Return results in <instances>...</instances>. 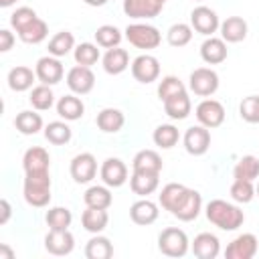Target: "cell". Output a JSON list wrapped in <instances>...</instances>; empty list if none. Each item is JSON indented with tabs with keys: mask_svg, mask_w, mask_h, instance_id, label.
Returning <instances> with one entry per match:
<instances>
[{
	"mask_svg": "<svg viewBox=\"0 0 259 259\" xmlns=\"http://www.w3.org/2000/svg\"><path fill=\"white\" fill-rule=\"evenodd\" d=\"M67 87L75 95H87L95 87V75L91 67H83V65L71 67L67 73Z\"/></svg>",
	"mask_w": 259,
	"mask_h": 259,
	"instance_id": "12",
	"label": "cell"
},
{
	"mask_svg": "<svg viewBox=\"0 0 259 259\" xmlns=\"http://www.w3.org/2000/svg\"><path fill=\"white\" fill-rule=\"evenodd\" d=\"M158 2H160V4H166V2H168V0H158Z\"/></svg>",
	"mask_w": 259,
	"mask_h": 259,
	"instance_id": "55",
	"label": "cell"
},
{
	"mask_svg": "<svg viewBox=\"0 0 259 259\" xmlns=\"http://www.w3.org/2000/svg\"><path fill=\"white\" fill-rule=\"evenodd\" d=\"M34 18H38L36 16V12L32 10V8H28V6H20V8H16L12 14H10V26L16 30V32H20L24 26H28Z\"/></svg>",
	"mask_w": 259,
	"mask_h": 259,
	"instance_id": "48",
	"label": "cell"
},
{
	"mask_svg": "<svg viewBox=\"0 0 259 259\" xmlns=\"http://www.w3.org/2000/svg\"><path fill=\"white\" fill-rule=\"evenodd\" d=\"M204 214H206V219H208L214 227H219L221 231H237V229L245 223L243 210H241L237 204L227 202V200H223V198L210 200V202L206 204V208H204Z\"/></svg>",
	"mask_w": 259,
	"mask_h": 259,
	"instance_id": "1",
	"label": "cell"
},
{
	"mask_svg": "<svg viewBox=\"0 0 259 259\" xmlns=\"http://www.w3.org/2000/svg\"><path fill=\"white\" fill-rule=\"evenodd\" d=\"M24 200L34 206L42 208L51 202V172H26L22 184Z\"/></svg>",
	"mask_w": 259,
	"mask_h": 259,
	"instance_id": "2",
	"label": "cell"
},
{
	"mask_svg": "<svg viewBox=\"0 0 259 259\" xmlns=\"http://www.w3.org/2000/svg\"><path fill=\"white\" fill-rule=\"evenodd\" d=\"M233 178L235 180H255L259 178V158L257 156H243L235 168H233Z\"/></svg>",
	"mask_w": 259,
	"mask_h": 259,
	"instance_id": "37",
	"label": "cell"
},
{
	"mask_svg": "<svg viewBox=\"0 0 259 259\" xmlns=\"http://www.w3.org/2000/svg\"><path fill=\"white\" fill-rule=\"evenodd\" d=\"M132 168L136 172L160 174L162 172V158L156 150H140L132 160Z\"/></svg>",
	"mask_w": 259,
	"mask_h": 259,
	"instance_id": "24",
	"label": "cell"
},
{
	"mask_svg": "<svg viewBox=\"0 0 259 259\" xmlns=\"http://www.w3.org/2000/svg\"><path fill=\"white\" fill-rule=\"evenodd\" d=\"M95 121H97V127L103 134H117L125 123V115L115 107H105L97 113Z\"/></svg>",
	"mask_w": 259,
	"mask_h": 259,
	"instance_id": "26",
	"label": "cell"
},
{
	"mask_svg": "<svg viewBox=\"0 0 259 259\" xmlns=\"http://www.w3.org/2000/svg\"><path fill=\"white\" fill-rule=\"evenodd\" d=\"M99 45H93V42H81L75 47L73 51V57H75V63L77 65H83V67H91L99 61Z\"/></svg>",
	"mask_w": 259,
	"mask_h": 259,
	"instance_id": "44",
	"label": "cell"
},
{
	"mask_svg": "<svg viewBox=\"0 0 259 259\" xmlns=\"http://www.w3.org/2000/svg\"><path fill=\"white\" fill-rule=\"evenodd\" d=\"M200 210H202V196H200V192L194 190V188H188L184 198L180 200V204L174 208L172 217H176L178 221L188 223V221H194L200 214Z\"/></svg>",
	"mask_w": 259,
	"mask_h": 259,
	"instance_id": "16",
	"label": "cell"
},
{
	"mask_svg": "<svg viewBox=\"0 0 259 259\" xmlns=\"http://www.w3.org/2000/svg\"><path fill=\"white\" fill-rule=\"evenodd\" d=\"M28 101H30V105L36 111H47V109H51L55 105V93H53L51 85L40 83V85H36V87L30 89Z\"/></svg>",
	"mask_w": 259,
	"mask_h": 259,
	"instance_id": "35",
	"label": "cell"
},
{
	"mask_svg": "<svg viewBox=\"0 0 259 259\" xmlns=\"http://www.w3.org/2000/svg\"><path fill=\"white\" fill-rule=\"evenodd\" d=\"M47 34H49V26H47V22L42 18H34L28 26H24L18 32L20 40L26 42V45H38V42H42L47 38Z\"/></svg>",
	"mask_w": 259,
	"mask_h": 259,
	"instance_id": "39",
	"label": "cell"
},
{
	"mask_svg": "<svg viewBox=\"0 0 259 259\" xmlns=\"http://www.w3.org/2000/svg\"><path fill=\"white\" fill-rule=\"evenodd\" d=\"M184 91H186V85H184L178 77H174V75H166V77H162V81L158 83V97H160L162 103H164L166 99L178 95V93H184Z\"/></svg>",
	"mask_w": 259,
	"mask_h": 259,
	"instance_id": "45",
	"label": "cell"
},
{
	"mask_svg": "<svg viewBox=\"0 0 259 259\" xmlns=\"http://www.w3.org/2000/svg\"><path fill=\"white\" fill-rule=\"evenodd\" d=\"M219 30L225 42H241L247 36V22L241 16H229L221 22Z\"/></svg>",
	"mask_w": 259,
	"mask_h": 259,
	"instance_id": "22",
	"label": "cell"
},
{
	"mask_svg": "<svg viewBox=\"0 0 259 259\" xmlns=\"http://www.w3.org/2000/svg\"><path fill=\"white\" fill-rule=\"evenodd\" d=\"M22 168L24 174L26 172H47L51 168V156L45 148L40 146H32L24 152L22 156Z\"/></svg>",
	"mask_w": 259,
	"mask_h": 259,
	"instance_id": "20",
	"label": "cell"
},
{
	"mask_svg": "<svg viewBox=\"0 0 259 259\" xmlns=\"http://www.w3.org/2000/svg\"><path fill=\"white\" fill-rule=\"evenodd\" d=\"M14 45V34L8 30V28H2L0 30V51L2 53H8Z\"/></svg>",
	"mask_w": 259,
	"mask_h": 259,
	"instance_id": "49",
	"label": "cell"
},
{
	"mask_svg": "<svg viewBox=\"0 0 259 259\" xmlns=\"http://www.w3.org/2000/svg\"><path fill=\"white\" fill-rule=\"evenodd\" d=\"M34 73H36V79L40 83H45V85H57L63 79L65 69H63V63L59 61V57L47 55V57H40L36 61Z\"/></svg>",
	"mask_w": 259,
	"mask_h": 259,
	"instance_id": "11",
	"label": "cell"
},
{
	"mask_svg": "<svg viewBox=\"0 0 259 259\" xmlns=\"http://www.w3.org/2000/svg\"><path fill=\"white\" fill-rule=\"evenodd\" d=\"M152 140H154V144H156L158 148L170 150V148H174V146L178 144L180 132H178V127L172 125V123H162V125H158V127L154 130Z\"/></svg>",
	"mask_w": 259,
	"mask_h": 259,
	"instance_id": "36",
	"label": "cell"
},
{
	"mask_svg": "<svg viewBox=\"0 0 259 259\" xmlns=\"http://www.w3.org/2000/svg\"><path fill=\"white\" fill-rule=\"evenodd\" d=\"M132 75L136 81L148 85L160 77V61L154 55H140L132 61Z\"/></svg>",
	"mask_w": 259,
	"mask_h": 259,
	"instance_id": "9",
	"label": "cell"
},
{
	"mask_svg": "<svg viewBox=\"0 0 259 259\" xmlns=\"http://www.w3.org/2000/svg\"><path fill=\"white\" fill-rule=\"evenodd\" d=\"M164 111H166V115L170 119H178V121L186 119L190 115V111H192V101H190L188 93L184 91V93H178V95L166 99L164 101Z\"/></svg>",
	"mask_w": 259,
	"mask_h": 259,
	"instance_id": "25",
	"label": "cell"
},
{
	"mask_svg": "<svg viewBox=\"0 0 259 259\" xmlns=\"http://www.w3.org/2000/svg\"><path fill=\"white\" fill-rule=\"evenodd\" d=\"M164 4L158 0H123V12L125 16L134 20H148L160 14Z\"/></svg>",
	"mask_w": 259,
	"mask_h": 259,
	"instance_id": "17",
	"label": "cell"
},
{
	"mask_svg": "<svg viewBox=\"0 0 259 259\" xmlns=\"http://www.w3.org/2000/svg\"><path fill=\"white\" fill-rule=\"evenodd\" d=\"M192 30H194V28H192L190 24H186V22H176V24H172V26L168 28L166 40H168L170 47H176V49L186 47V45L192 40Z\"/></svg>",
	"mask_w": 259,
	"mask_h": 259,
	"instance_id": "41",
	"label": "cell"
},
{
	"mask_svg": "<svg viewBox=\"0 0 259 259\" xmlns=\"http://www.w3.org/2000/svg\"><path fill=\"white\" fill-rule=\"evenodd\" d=\"M192 253L198 259H214L221 253V241L212 233H200L192 241Z\"/></svg>",
	"mask_w": 259,
	"mask_h": 259,
	"instance_id": "19",
	"label": "cell"
},
{
	"mask_svg": "<svg viewBox=\"0 0 259 259\" xmlns=\"http://www.w3.org/2000/svg\"><path fill=\"white\" fill-rule=\"evenodd\" d=\"M71 136H73V132L67 125V121H51V123L45 125V138L51 144H55V146L69 144L71 142Z\"/></svg>",
	"mask_w": 259,
	"mask_h": 259,
	"instance_id": "40",
	"label": "cell"
},
{
	"mask_svg": "<svg viewBox=\"0 0 259 259\" xmlns=\"http://www.w3.org/2000/svg\"><path fill=\"white\" fill-rule=\"evenodd\" d=\"M127 67H130V55H127L125 49L113 47V49L105 51V55H103V69H105L107 75H119Z\"/></svg>",
	"mask_w": 259,
	"mask_h": 259,
	"instance_id": "23",
	"label": "cell"
},
{
	"mask_svg": "<svg viewBox=\"0 0 259 259\" xmlns=\"http://www.w3.org/2000/svg\"><path fill=\"white\" fill-rule=\"evenodd\" d=\"M182 142H184V150L190 156H202L210 148V132H208V127H204L200 123L192 125L184 132Z\"/></svg>",
	"mask_w": 259,
	"mask_h": 259,
	"instance_id": "10",
	"label": "cell"
},
{
	"mask_svg": "<svg viewBox=\"0 0 259 259\" xmlns=\"http://www.w3.org/2000/svg\"><path fill=\"white\" fill-rule=\"evenodd\" d=\"M121 38H123L121 30H119L117 26H113V24H103V26H99V28L95 30V42H97L99 47H103V49H113V47H117V45L121 42Z\"/></svg>",
	"mask_w": 259,
	"mask_h": 259,
	"instance_id": "43",
	"label": "cell"
},
{
	"mask_svg": "<svg viewBox=\"0 0 259 259\" xmlns=\"http://www.w3.org/2000/svg\"><path fill=\"white\" fill-rule=\"evenodd\" d=\"M158 214H160L158 204L152 202V200H148V196L136 200V202L130 206V219H132L136 225H142V227H148V225L156 223Z\"/></svg>",
	"mask_w": 259,
	"mask_h": 259,
	"instance_id": "18",
	"label": "cell"
},
{
	"mask_svg": "<svg viewBox=\"0 0 259 259\" xmlns=\"http://www.w3.org/2000/svg\"><path fill=\"white\" fill-rule=\"evenodd\" d=\"M14 2H16V0H0V6H2V8H8V6H12Z\"/></svg>",
	"mask_w": 259,
	"mask_h": 259,
	"instance_id": "53",
	"label": "cell"
},
{
	"mask_svg": "<svg viewBox=\"0 0 259 259\" xmlns=\"http://www.w3.org/2000/svg\"><path fill=\"white\" fill-rule=\"evenodd\" d=\"M71 178L77 182V184H87L95 178L97 174V160L91 152H81L77 154L73 160H71Z\"/></svg>",
	"mask_w": 259,
	"mask_h": 259,
	"instance_id": "7",
	"label": "cell"
},
{
	"mask_svg": "<svg viewBox=\"0 0 259 259\" xmlns=\"http://www.w3.org/2000/svg\"><path fill=\"white\" fill-rule=\"evenodd\" d=\"M160 174H150V172H132L130 178V188L134 190V194L138 196H148L152 192H156L158 184H160Z\"/></svg>",
	"mask_w": 259,
	"mask_h": 259,
	"instance_id": "29",
	"label": "cell"
},
{
	"mask_svg": "<svg viewBox=\"0 0 259 259\" xmlns=\"http://www.w3.org/2000/svg\"><path fill=\"white\" fill-rule=\"evenodd\" d=\"M113 255V245L103 235H93L85 245V257L87 259H109Z\"/></svg>",
	"mask_w": 259,
	"mask_h": 259,
	"instance_id": "32",
	"label": "cell"
},
{
	"mask_svg": "<svg viewBox=\"0 0 259 259\" xmlns=\"http://www.w3.org/2000/svg\"><path fill=\"white\" fill-rule=\"evenodd\" d=\"M45 249L51 253V255H69L73 249H75V237L69 229H63V231H57V229H51L45 237Z\"/></svg>",
	"mask_w": 259,
	"mask_h": 259,
	"instance_id": "15",
	"label": "cell"
},
{
	"mask_svg": "<svg viewBox=\"0 0 259 259\" xmlns=\"http://www.w3.org/2000/svg\"><path fill=\"white\" fill-rule=\"evenodd\" d=\"M186 190H188V186L178 184V182H170V184H166V186L162 188V192L158 194V202H160V206L172 214L174 208H176V206L180 204V200L184 198Z\"/></svg>",
	"mask_w": 259,
	"mask_h": 259,
	"instance_id": "30",
	"label": "cell"
},
{
	"mask_svg": "<svg viewBox=\"0 0 259 259\" xmlns=\"http://www.w3.org/2000/svg\"><path fill=\"white\" fill-rule=\"evenodd\" d=\"M85 204L87 206H93V208H109L111 202H113V196H111V190L109 186H89L85 190V196H83Z\"/></svg>",
	"mask_w": 259,
	"mask_h": 259,
	"instance_id": "34",
	"label": "cell"
},
{
	"mask_svg": "<svg viewBox=\"0 0 259 259\" xmlns=\"http://www.w3.org/2000/svg\"><path fill=\"white\" fill-rule=\"evenodd\" d=\"M85 4H89V6H103V4H107V0H83Z\"/></svg>",
	"mask_w": 259,
	"mask_h": 259,
	"instance_id": "52",
	"label": "cell"
},
{
	"mask_svg": "<svg viewBox=\"0 0 259 259\" xmlns=\"http://www.w3.org/2000/svg\"><path fill=\"white\" fill-rule=\"evenodd\" d=\"M188 87L194 95L198 97H210L217 93L219 89V75L217 71L208 69V67H198L190 73V79H188Z\"/></svg>",
	"mask_w": 259,
	"mask_h": 259,
	"instance_id": "5",
	"label": "cell"
},
{
	"mask_svg": "<svg viewBox=\"0 0 259 259\" xmlns=\"http://www.w3.org/2000/svg\"><path fill=\"white\" fill-rule=\"evenodd\" d=\"M99 176H101V180H103L105 186L119 188L127 180V166L119 158H107L101 164V168H99Z\"/></svg>",
	"mask_w": 259,
	"mask_h": 259,
	"instance_id": "14",
	"label": "cell"
},
{
	"mask_svg": "<svg viewBox=\"0 0 259 259\" xmlns=\"http://www.w3.org/2000/svg\"><path fill=\"white\" fill-rule=\"evenodd\" d=\"M57 113L65 119V121H75V119H81L83 113H85V105L83 101L73 93V95H63L59 101H57Z\"/></svg>",
	"mask_w": 259,
	"mask_h": 259,
	"instance_id": "28",
	"label": "cell"
},
{
	"mask_svg": "<svg viewBox=\"0 0 259 259\" xmlns=\"http://www.w3.org/2000/svg\"><path fill=\"white\" fill-rule=\"evenodd\" d=\"M239 115L247 123H259V95H249L239 105Z\"/></svg>",
	"mask_w": 259,
	"mask_h": 259,
	"instance_id": "47",
	"label": "cell"
},
{
	"mask_svg": "<svg viewBox=\"0 0 259 259\" xmlns=\"http://www.w3.org/2000/svg\"><path fill=\"white\" fill-rule=\"evenodd\" d=\"M10 214H12V206L6 198H0V225H6L10 221Z\"/></svg>",
	"mask_w": 259,
	"mask_h": 259,
	"instance_id": "50",
	"label": "cell"
},
{
	"mask_svg": "<svg viewBox=\"0 0 259 259\" xmlns=\"http://www.w3.org/2000/svg\"><path fill=\"white\" fill-rule=\"evenodd\" d=\"M36 79V73L30 69V67H24V65H18L14 69H10L8 73V87L16 93L20 91H28L32 89V83Z\"/></svg>",
	"mask_w": 259,
	"mask_h": 259,
	"instance_id": "27",
	"label": "cell"
},
{
	"mask_svg": "<svg viewBox=\"0 0 259 259\" xmlns=\"http://www.w3.org/2000/svg\"><path fill=\"white\" fill-rule=\"evenodd\" d=\"M255 196H259V184L255 186Z\"/></svg>",
	"mask_w": 259,
	"mask_h": 259,
	"instance_id": "54",
	"label": "cell"
},
{
	"mask_svg": "<svg viewBox=\"0 0 259 259\" xmlns=\"http://www.w3.org/2000/svg\"><path fill=\"white\" fill-rule=\"evenodd\" d=\"M14 125H16V130H18L20 134H24V136H34V134H38V132L42 130V117H40V113H36V111L24 109V111H20V113L14 117Z\"/></svg>",
	"mask_w": 259,
	"mask_h": 259,
	"instance_id": "33",
	"label": "cell"
},
{
	"mask_svg": "<svg viewBox=\"0 0 259 259\" xmlns=\"http://www.w3.org/2000/svg\"><path fill=\"white\" fill-rule=\"evenodd\" d=\"M255 253H257V237L253 233H243L235 237L225 249L227 259H253Z\"/></svg>",
	"mask_w": 259,
	"mask_h": 259,
	"instance_id": "13",
	"label": "cell"
},
{
	"mask_svg": "<svg viewBox=\"0 0 259 259\" xmlns=\"http://www.w3.org/2000/svg\"><path fill=\"white\" fill-rule=\"evenodd\" d=\"M109 223V214H107V208H93V206H87V210H83L81 214V225L85 231L97 235L101 233Z\"/></svg>",
	"mask_w": 259,
	"mask_h": 259,
	"instance_id": "31",
	"label": "cell"
},
{
	"mask_svg": "<svg viewBox=\"0 0 259 259\" xmlns=\"http://www.w3.org/2000/svg\"><path fill=\"white\" fill-rule=\"evenodd\" d=\"M45 221L49 225V229H57V231H63V229H69L71 223H73V214L67 206H53L47 210L45 214Z\"/></svg>",
	"mask_w": 259,
	"mask_h": 259,
	"instance_id": "42",
	"label": "cell"
},
{
	"mask_svg": "<svg viewBox=\"0 0 259 259\" xmlns=\"http://www.w3.org/2000/svg\"><path fill=\"white\" fill-rule=\"evenodd\" d=\"M158 249L168 257H184L190 249V241L186 233L178 227H168L158 235Z\"/></svg>",
	"mask_w": 259,
	"mask_h": 259,
	"instance_id": "3",
	"label": "cell"
},
{
	"mask_svg": "<svg viewBox=\"0 0 259 259\" xmlns=\"http://www.w3.org/2000/svg\"><path fill=\"white\" fill-rule=\"evenodd\" d=\"M229 51H227V42L219 36H208L202 45H200V57L206 65H219L227 59Z\"/></svg>",
	"mask_w": 259,
	"mask_h": 259,
	"instance_id": "21",
	"label": "cell"
},
{
	"mask_svg": "<svg viewBox=\"0 0 259 259\" xmlns=\"http://www.w3.org/2000/svg\"><path fill=\"white\" fill-rule=\"evenodd\" d=\"M255 196V186L251 180H233L231 184V198L235 202H241V204H247L251 202Z\"/></svg>",
	"mask_w": 259,
	"mask_h": 259,
	"instance_id": "46",
	"label": "cell"
},
{
	"mask_svg": "<svg viewBox=\"0 0 259 259\" xmlns=\"http://www.w3.org/2000/svg\"><path fill=\"white\" fill-rule=\"evenodd\" d=\"M125 38L130 40V45H134L136 49H156L162 42V34L156 26L146 24V22H134L125 26Z\"/></svg>",
	"mask_w": 259,
	"mask_h": 259,
	"instance_id": "4",
	"label": "cell"
},
{
	"mask_svg": "<svg viewBox=\"0 0 259 259\" xmlns=\"http://www.w3.org/2000/svg\"><path fill=\"white\" fill-rule=\"evenodd\" d=\"M194 113H196L198 123L208 127V130H214V127L223 125V121H225V107H223V103L217 101V99H210V97L202 99L196 105Z\"/></svg>",
	"mask_w": 259,
	"mask_h": 259,
	"instance_id": "6",
	"label": "cell"
},
{
	"mask_svg": "<svg viewBox=\"0 0 259 259\" xmlns=\"http://www.w3.org/2000/svg\"><path fill=\"white\" fill-rule=\"evenodd\" d=\"M73 49H75V36L69 30H61L49 40V55L53 57H59V59L67 57Z\"/></svg>",
	"mask_w": 259,
	"mask_h": 259,
	"instance_id": "38",
	"label": "cell"
},
{
	"mask_svg": "<svg viewBox=\"0 0 259 259\" xmlns=\"http://www.w3.org/2000/svg\"><path fill=\"white\" fill-rule=\"evenodd\" d=\"M0 259H14V251L8 245H0Z\"/></svg>",
	"mask_w": 259,
	"mask_h": 259,
	"instance_id": "51",
	"label": "cell"
},
{
	"mask_svg": "<svg viewBox=\"0 0 259 259\" xmlns=\"http://www.w3.org/2000/svg\"><path fill=\"white\" fill-rule=\"evenodd\" d=\"M190 26L196 32L204 34V36H212L219 30L221 20H219V16H217V12L212 8H208V6H196L190 12Z\"/></svg>",
	"mask_w": 259,
	"mask_h": 259,
	"instance_id": "8",
	"label": "cell"
}]
</instances>
